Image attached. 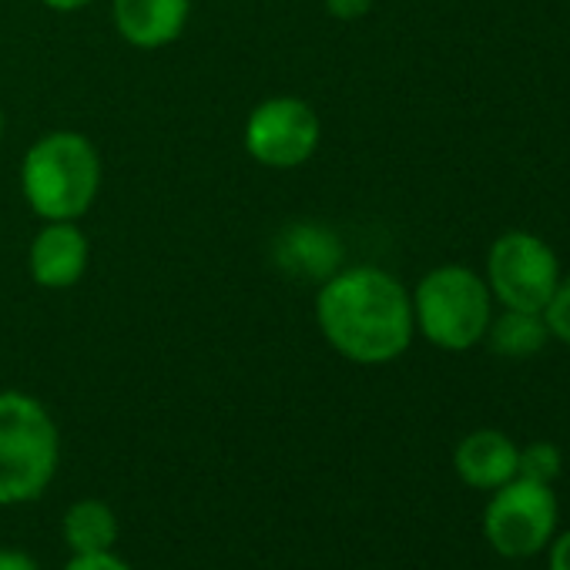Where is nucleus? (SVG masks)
<instances>
[{"mask_svg":"<svg viewBox=\"0 0 570 570\" xmlns=\"http://www.w3.org/2000/svg\"><path fill=\"white\" fill-rule=\"evenodd\" d=\"M316 323L326 343L360 366L400 360L416 336L406 285L376 265L333 272L316 296Z\"/></svg>","mask_w":570,"mask_h":570,"instance_id":"1","label":"nucleus"},{"mask_svg":"<svg viewBox=\"0 0 570 570\" xmlns=\"http://www.w3.org/2000/svg\"><path fill=\"white\" fill-rule=\"evenodd\" d=\"M61 463V433L48 406L28 393H0V507L45 497Z\"/></svg>","mask_w":570,"mask_h":570,"instance_id":"2","label":"nucleus"},{"mask_svg":"<svg viewBox=\"0 0 570 570\" xmlns=\"http://www.w3.org/2000/svg\"><path fill=\"white\" fill-rule=\"evenodd\" d=\"M410 299L416 333L443 353H470L480 346L497 313L483 272H473L460 262L430 268L416 282Z\"/></svg>","mask_w":570,"mask_h":570,"instance_id":"3","label":"nucleus"},{"mask_svg":"<svg viewBox=\"0 0 570 570\" xmlns=\"http://www.w3.org/2000/svg\"><path fill=\"white\" fill-rule=\"evenodd\" d=\"M28 205L48 222L81 218L101 188V158L78 131H51L28 155L21 168Z\"/></svg>","mask_w":570,"mask_h":570,"instance_id":"4","label":"nucleus"},{"mask_svg":"<svg viewBox=\"0 0 570 570\" xmlns=\"http://www.w3.org/2000/svg\"><path fill=\"white\" fill-rule=\"evenodd\" d=\"M563 268L547 238L527 228L500 232L483 262V282L500 309L543 313Z\"/></svg>","mask_w":570,"mask_h":570,"instance_id":"5","label":"nucleus"},{"mask_svg":"<svg viewBox=\"0 0 570 570\" xmlns=\"http://www.w3.org/2000/svg\"><path fill=\"white\" fill-rule=\"evenodd\" d=\"M560 507L550 483L513 476L497 487L483 507V537L493 553L507 560H527L547 550L557 533Z\"/></svg>","mask_w":570,"mask_h":570,"instance_id":"6","label":"nucleus"},{"mask_svg":"<svg viewBox=\"0 0 570 570\" xmlns=\"http://www.w3.org/2000/svg\"><path fill=\"white\" fill-rule=\"evenodd\" d=\"M320 115L299 98H268L245 121L248 155L278 171L306 165L320 148Z\"/></svg>","mask_w":570,"mask_h":570,"instance_id":"7","label":"nucleus"},{"mask_svg":"<svg viewBox=\"0 0 570 570\" xmlns=\"http://www.w3.org/2000/svg\"><path fill=\"white\" fill-rule=\"evenodd\" d=\"M517 460L520 446L500 430H473L453 450L456 476L483 493H493L497 487L510 483L517 476Z\"/></svg>","mask_w":570,"mask_h":570,"instance_id":"8","label":"nucleus"},{"mask_svg":"<svg viewBox=\"0 0 570 570\" xmlns=\"http://www.w3.org/2000/svg\"><path fill=\"white\" fill-rule=\"evenodd\" d=\"M88 268V235L75 222H48L31 245V278L45 289H68Z\"/></svg>","mask_w":570,"mask_h":570,"instance_id":"9","label":"nucleus"},{"mask_svg":"<svg viewBox=\"0 0 570 570\" xmlns=\"http://www.w3.org/2000/svg\"><path fill=\"white\" fill-rule=\"evenodd\" d=\"M115 28L118 35L141 48V51H155L171 45L191 14V0H115Z\"/></svg>","mask_w":570,"mask_h":570,"instance_id":"10","label":"nucleus"},{"mask_svg":"<svg viewBox=\"0 0 570 570\" xmlns=\"http://www.w3.org/2000/svg\"><path fill=\"white\" fill-rule=\"evenodd\" d=\"M483 343L490 346V353H497L503 360H530L547 350L550 330L543 323V313L500 309V313H493Z\"/></svg>","mask_w":570,"mask_h":570,"instance_id":"11","label":"nucleus"},{"mask_svg":"<svg viewBox=\"0 0 570 570\" xmlns=\"http://www.w3.org/2000/svg\"><path fill=\"white\" fill-rule=\"evenodd\" d=\"M61 533L71 553H101L118 543V517L105 500H75L65 510Z\"/></svg>","mask_w":570,"mask_h":570,"instance_id":"12","label":"nucleus"},{"mask_svg":"<svg viewBox=\"0 0 570 570\" xmlns=\"http://www.w3.org/2000/svg\"><path fill=\"white\" fill-rule=\"evenodd\" d=\"M293 238L296 245L282 242V252L293 255L289 258V268H306V275H316V278H330L333 272H340V258H343V248H340V238L326 228H293Z\"/></svg>","mask_w":570,"mask_h":570,"instance_id":"13","label":"nucleus"},{"mask_svg":"<svg viewBox=\"0 0 570 570\" xmlns=\"http://www.w3.org/2000/svg\"><path fill=\"white\" fill-rule=\"evenodd\" d=\"M563 470V453L557 443L550 440H533L527 446H520V460H517V476L523 480H537V483H557Z\"/></svg>","mask_w":570,"mask_h":570,"instance_id":"14","label":"nucleus"},{"mask_svg":"<svg viewBox=\"0 0 570 570\" xmlns=\"http://www.w3.org/2000/svg\"><path fill=\"white\" fill-rule=\"evenodd\" d=\"M543 323L550 330V340L570 350V272L560 275L550 303L543 306Z\"/></svg>","mask_w":570,"mask_h":570,"instance_id":"15","label":"nucleus"},{"mask_svg":"<svg viewBox=\"0 0 570 570\" xmlns=\"http://www.w3.org/2000/svg\"><path fill=\"white\" fill-rule=\"evenodd\" d=\"M65 570H135V567L115 550H101V553H71Z\"/></svg>","mask_w":570,"mask_h":570,"instance_id":"16","label":"nucleus"},{"mask_svg":"<svg viewBox=\"0 0 570 570\" xmlns=\"http://www.w3.org/2000/svg\"><path fill=\"white\" fill-rule=\"evenodd\" d=\"M547 570H570V530L553 533L547 543Z\"/></svg>","mask_w":570,"mask_h":570,"instance_id":"17","label":"nucleus"},{"mask_svg":"<svg viewBox=\"0 0 570 570\" xmlns=\"http://www.w3.org/2000/svg\"><path fill=\"white\" fill-rule=\"evenodd\" d=\"M373 0H326V11L340 21H356L363 14H370Z\"/></svg>","mask_w":570,"mask_h":570,"instance_id":"18","label":"nucleus"},{"mask_svg":"<svg viewBox=\"0 0 570 570\" xmlns=\"http://www.w3.org/2000/svg\"><path fill=\"white\" fill-rule=\"evenodd\" d=\"M0 570H41V563L21 547H0Z\"/></svg>","mask_w":570,"mask_h":570,"instance_id":"19","label":"nucleus"},{"mask_svg":"<svg viewBox=\"0 0 570 570\" xmlns=\"http://www.w3.org/2000/svg\"><path fill=\"white\" fill-rule=\"evenodd\" d=\"M41 4H48L51 11H81L85 4H91V0H41Z\"/></svg>","mask_w":570,"mask_h":570,"instance_id":"20","label":"nucleus"},{"mask_svg":"<svg viewBox=\"0 0 570 570\" xmlns=\"http://www.w3.org/2000/svg\"><path fill=\"white\" fill-rule=\"evenodd\" d=\"M0 131H4V111H0Z\"/></svg>","mask_w":570,"mask_h":570,"instance_id":"21","label":"nucleus"}]
</instances>
